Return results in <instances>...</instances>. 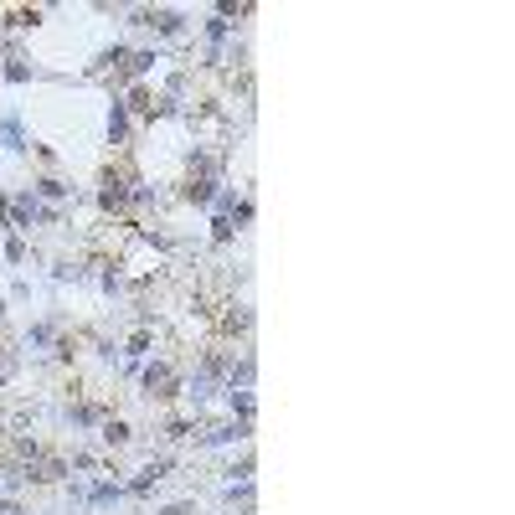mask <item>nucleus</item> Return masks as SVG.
<instances>
[{"instance_id":"1","label":"nucleus","mask_w":515,"mask_h":515,"mask_svg":"<svg viewBox=\"0 0 515 515\" xmlns=\"http://www.w3.org/2000/svg\"><path fill=\"white\" fill-rule=\"evenodd\" d=\"M144 392H149V397H175V392H180V376H175V366H165V361L144 366Z\"/></svg>"},{"instance_id":"2","label":"nucleus","mask_w":515,"mask_h":515,"mask_svg":"<svg viewBox=\"0 0 515 515\" xmlns=\"http://www.w3.org/2000/svg\"><path fill=\"white\" fill-rule=\"evenodd\" d=\"M135 21L155 26L160 37H180V31H186V15H180V11H135Z\"/></svg>"},{"instance_id":"3","label":"nucleus","mask_w":515,"mask_h":515,"mask_svg":"<svg viewBox=\"0 0 515 515\" xmlns=\"http://www.w3.org/2000/svg\"><path fill=\"white\" fill-rule=\"evenodd\" d=\"M170 469H175V459H149V469L135 479V485H129V495H144V490H155V485H160V479L170 474Z\"/></svg>"},{"instance_id":"4","label":"nucleus","mask_w":515,"mask_h":515,"mask_svg":"<svg viewBox=\"0 0 515 515\" xmlns=\"http://www.w3.org/2000/svg\"><path fill=\"white\" fill-rule=\"evenodd\" d=\"M129 139V108H124V98H113V108H108V144H124Z\"/></svg>"},{"instance_id":"5","label":"nucleus","mask_w":515,"mask_h":515,"mask_svg":"<svg viewBox=\"0 0 515 515\" xmlns=\"http://www.w3.org/2000/svg\"><path fill=\"white\" fill-rule=\"evenodd\" d=\"M0 139H6L11 149H26V129H21V119H15V113H6V119H0Z\"/></svg>"},{"instance_id":"6","label":"nucleus","mask_w":515,"mask_h":515,"mask_svg":"<svg viewBox=\"0 0 515 515\" xmlns=\"http://www.w3.org/2000/svg\"><path fill=\"white\" fill-rule=\"evenodd\" d=\"M26 340H31V345H52V340H57V325H52V320L31 325V330H26Z\"/></svg>"},{"instance_id":"7","label":"nucleus","mask_w":515,"mask_h":515,"mask_svg":"<svg viewBox=\"0 0 515 515\" xmlns=\"http://www.w3.org/2000/svg\"><path fill=\"white\" fill-rule=\"evenodd\" d=\"M144 351H149V330H135V335H129V366H139Z\"/></svg>"},{"instance_id":"8","label":"nucleus","mask_w":515,"mask_h":515,"mask_svg":"<svg viewBox=\"0 0 515 515\" xmlns=\"http://www.w3.org/2000/svg\"><path fill=\"white\" fill-rule=\"evenodd\" d=\"M104 443H113V448H124V443H129V428H124L119 418H108V423H104Z\"/></svg>"},{"instance_id":"9","label":"nucleus","mask_w":515,"mask_h":515,"mask_svg":"<svg viewBox=\"0 0 515 515\" xmlns=\"http://www.w3.org/2000/svg\"><path fill=\"white\" fill-rule=\"evenodd\" d=\"M37 196H46V201H62V196H68V186H62L57 175H46V180H37Z\"/></svg>"},{"instance_id":"10","label":"nucleus","mask_w":515,"mask_h":515,"mask_svg":"<svg viewBox=\"0 0 515 515\" xmlns=\"http://www.w3.org/2000/svg\"><path fill=\"white\" fill-rule=\"evenodd\" d=\"M6 258L11 263H26V242L21 237H6Z\"/></svg>"},{"instance_id":"11","label":"nucleus","mask_w":515,"mask_h":515,"mask_svg":"<svg viewBox=\"0 0 515 515\" xmlns=\"http://www.w3.org/2000/svg\"><path fill=\"white\" fill-rule=\"evenodd\" d=\"M191 510H196L191 500H175V505H165V510H155V515H191Z\"/></svg>"},{"instance_id":"12","label":"nucleus","mask_w":515,"mask_h":515,"mask_svg":"<svg viewBox=\"0 0 515 515\" xmlns=\"http://www.w3.org/2000/svg\"><path fill=\"white\" fill-rule=\"evenodd\" d=\"M0 381H11V356H6V345H0Z\"/></svg>"},{"instance_id":"13","label":"nucleus","mask_w":515,"mask_h":515,"mask_svg":"<svg viewBox=\"0 0 515 515\" xmlns=\"http://www.w3.org/2000/svg\"><path fill=\"white\" fill-rule=\"evenodd\" d=\"M0 314H6V299H0Z\"/></svg>"}]
</instances>
